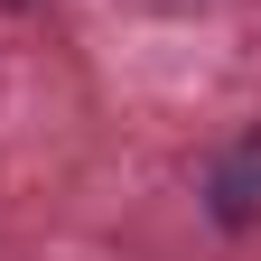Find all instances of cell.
Segmentation results:
<instances>
[{
  "mask_svg": "<svg viewBox=\"0 0 261 261\" xmlns=\"http://www.w3.org/2000/svg\"><path fill=\"white\" fill-rule=\"evenodd\" d=\"M205 205H215V224H261V130H243V140L215 149Z\"/></svg>",
  "mask_w": 261,
  "mask_h": 261,
  "instance_id": "cell-1",
  "label": "cell"
}]
</instances>
